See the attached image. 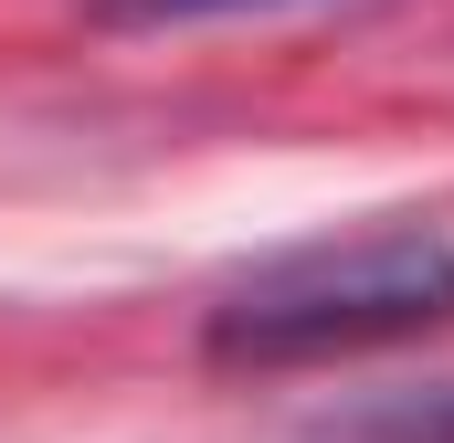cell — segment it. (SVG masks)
Segmentation results:
<instances>
[{"instance_id":"cell-1","label":"cell","mask_w":454,"mask_h":443,"mask_svg":"<svg viewBox=\"0 0 454 443\" xmlns=\"http://www.w3.org/2000/svg\"><path fill=\"white\" fill-rule=\"evenodd\" d=\"M434 328H454V243L423 222H391V232L307 243L232 275L201 317V348L223 369H307V359H348V348H391Z\"/></svg>"},{"instance_id":"cell-2","label":"cell","mask_w":454,"mask_h":443,"mask_svg":"<svg viewBox=\"0 0 454 443\" xmlns=\"http://www.w3.org/2000/svg\"><path fill=\"white\" fill-rule=\"evenodd\" d=\"M296 443H454V380L423 391H359L339 412H317Z\"/></svg>"},{"instance_id":"cell-3","label":"cell","mask_w":454,"mask_h":443,"mask_svg":"<svg viewBox=\"0 0 454 443\" xmlns=\"http://www.w3.org/2000/svg\"><path fill=\"white\" fill-rule=\"evenodd\" d=\"M232 11H307V0H96L106 32H169V21H232Z\"/></svg>"}]
</instances>
